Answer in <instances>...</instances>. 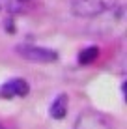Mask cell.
<instances>
[{"instance_id":"6da1fadb","label":"cell","mask_w":127,"mask_h":129,"mask_svg":"<svg viewBox=\"0 0 127 129\" xmlns=\"http://www.w3.org/2000/svg\"><path fill=\"white\" fill-rule=\"evenodd\" d=\"M120 0H71V11L77 17H99L114 10Z\"/></svg>"},{"instance_id":"7a4b0ae2","label":"cell","mask_w":127,"mask_h":129,"mask_svg":"<svg viewBox=\"0 0 127 129\" xmlns=\"http://www.w3.org/2000/svg\"><path fill=\"white\" fill-rule=\"evenodd\" d=\"M17 52L19 56H23L24 60L30 62H39V64H49L58 58L52 49H45V47H37V45H17Z\"/></svg>"},{"instance_id":"3957f363","label":"cell","mask_w":127,"mask_h":129,"mask_svg":"<svg viewBox=\"0 0 127 129\" xmlns=\"http://www.w3.org/2000/svg\"><path fill=\"white\" fill-rule=\"evenodd\" d=\"M73 129H112V123L105 114L95 112V110H86L77 116Z\"/></svg>"},{"instance_id":"277c9868","label":"cell","mask_w":127,"mask_h":129,"mask_svg":"<svg viewBox=\"0 0 127 129\" xmlns=\"http://www.w3.org/2000/svg\"><path fill=\"white\" fill-rule=\"evenodd\" d=\"M28 82L24 79H11L0 88V94L6 97H24L28 94Z\"/></svg>"},{"instance_id":"5b68a950","label":"cell","mask_w":127,"mask_h":129,"mask_svg":"<svg viewBox=\"0 0 127 129\" xmlns=\"http://www.w3.org/2000/svg\"><path fill=\"white\" fill-rule=\"evenodd\" d=\"M65 114H67V95L60 94L51 105V116L56 120H62Z\"/></svg>"},{"instance_id":"8992f818","label":"cell","mask_w":127,"mask_h":129,"mask_svg":"<svg viewBox=\"0 0 127 129\" xmlns=\"http://www.w3.org/2000/svg\"><path fill=\"white\" fill-rule=\"evenodd\" d=\"M34 2L36 0H4L10 13H24L34 6Z\"/></svg>"},{"instance_id":"52a82bcc","label":"cell","mask_w":127,"mask_h":129,"mask_svg":"<svg viewBox=\"0 0 127 129\" xmlns=\"http://www.w3.org/2000/svg\"><path fill=\"white\" fill-rule=\"evenodd\" d=\"M97 56H99V49L97 47H88L78 54V62L80 64H92Z\"/></svg>"},{"instance_id":"ba28073f","label":"cell","mask_w":127,"mask_h":129,"mask_svg":"<svg viewBox=\"0 0 127 129\" xmlns=\"http://www.w3.org/2000/svg\"><path fill=\"white\" fill-rule=\"evenodd\" d=\"M0 129H2V127H0Z\"/></svg>"}]
</instances>
